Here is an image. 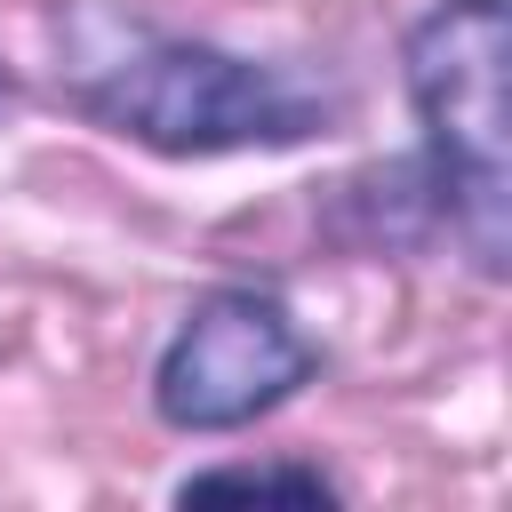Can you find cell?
Wrapping results in <instances>:
<instances>
[{"mask_svg": "<svg viewBox=\"0 0 512 512\" xmlns=\"http://www.w3.org/2000/svg\"><path fill=\"white\" fill-rule=\"evenodd\" d=\"M320 376V336L296 320L280 288L224 280L184 304L152 360V416L184 440H224L280 416Z\"/></svg>", "mask_w": 512, "mask_h": 512, "instance_id": "obj_3", "label": "cell"}, {"mask_svg": "<svg viewBox=\"0 0 512 512\" xmlns=\"http://www.w3.org/2000/svg\"><path fill=\"white\" fill-rule=\"evenodd\" d=\"M400 80L416 112V192L432 240L480 280L512 272V8L432 0L400 40Z\"/></svg>", "mask_w": 512, "mask_h": 512, "instance_id": "obj_2", "label": "cell"}, {"mask_svg": "<svg viewBox=\"0 0 512 512\" xmlns=\"http://www.w3.org/2000/svg\"><path fill=\"white\" fill-rule=\"evenodd\" d=\"M216 496H272V504H344V480L304 464V456H264V464H200L176 480V504H216Z\"/></svg>", "mask_w": 512, "mask_h": 512, "instance_id": "obj_4", "label": "cell"}, {"mask_svg": "<svg viewBox=\"0 0 512 512\" xmlns=\"http://www.w3.org/2000/svg\"><path fill=\"white\" fill-rule=\"evenodd\" d=\"M56 96L160 160H232V152H296L336 128V88L296 64L168 32L128 0H64L48 16Z\"/></svg>", "mask_w": 512, "mask_h": 512, "instance_id": "obj_1", "label": "cell"}, {"mask_svg": "<svg viewBox=\"0 0 512 512\" xmlns=\"http://www.w3.org/2000/svg\"><path fill=\"white\" fill-rule=\"evenodd\" d=\"M8 112H16V72L0 64V120H8Z\"/></svg>", "mask_w": 512, "mask_h": 512, "instance_id": "obj_5", "label": "cell"}]
</instances>
